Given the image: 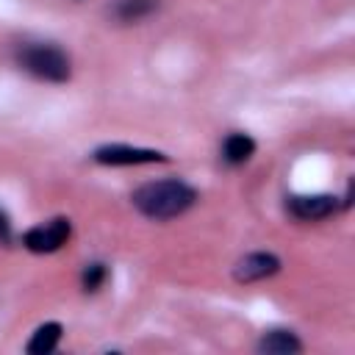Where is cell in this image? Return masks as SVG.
Wrapping results in <instances>:
<instances>
[{
    "label": "cell",
    "instance_id": "obj_1",
    "mask_svg": "<svg viewBox=\"0 0 355 355\" xmlns=\"http://www.w3.org/2000/svg\"><path fill=\"white\" fill-rule=\"evenodd\" d=\"M194 200H197L194 189L178 178L144 183L141 189L133 191V205L139 208V214H144L147 219H155V222L180 216L183 211H189L194 205Z\"/></svg>",
    "mask_w": 355,
    "mask_h": 355
},
{
    "label": "cell",
    "instance_id": "obj_2",
    "mask_svg": "<svg viewBox=\"0 0 355 355\" xmlns=\"http://www.w3.org/2000/svg\"><path fill=\"white\" fill-rule=\"evenodd\" d=\"M17 61L25 72H31L39 80L47 83H64L69 80V58L61 47L44 44V42H28L17 50Z\"/></svg>",
    "mask_w": 355,
    "mask_h": 355
},
{
    "label": "cell",
    "instance_id": "obj_3",
    "mask_svg": "<svg viewBox=\"0 0 355 355\" xmlns=\"http://www.w3.org/2000/svg\"><path fill=\"white\" fill-rule=\"evenodd\" d=\"M69 233H72L69 219H67V216H55V219H50V222H44V225L31 227V230L22 236V244H25L31 252H55V250H61V247L67 244Z\"/></svg>",
    "mask_w": 355,
    "mask_h": 355
},
{
    "label": "cell",
    "instance_id": "obj_4",
    "mask_svg": "<svg viewBox=\"0 0 355 355\" xmlns=\"http://www.w3.org/2000/svg\"><path fill=\"white\" fill-rule=\"evenodd\" d=\"M92 158H94L97 164H105V166H136V164L166 161V155L158 153V150L128 147V144H105V147H97Z\"/></svg>",
    "mask_w": 355,
    "mask_h": 355
},
{
    "label": "cell",
    "instance_id": "obj_5",
    "mask_svg": "<svg viewBox=\"0 0 355 355\" xmlns=\"http://www.w3.org/2000/svg\"><path fill=\"white\" fill-rule=\"evenodd\" d=\"M277 269H280V258L277 255H272V252H250L236 263L233 277L239 283H255V280L272 277Z\"/></svg>",
    "mask_w": 355,
    "mask_h": 355
},
{
    "label": "cell",
    "instance_id": "obj_6",
    "mask_svg": "<svg viewBox=\"0 0 355 355\" xmlns=\"http://www.w3.org/2000/svg\"><path fill=\"white\" fill-rule=\"evenodd\" d=\"M336 208H338V200L330 197V194H302V197L288 200V211L302 222L324 219V216L336 214Z\"/></svg>",
    "mask_w": 355,
    "mask_h": 355
},
{
    "label": "cell",
    "instance_id": "obj_7",
    "mask_svg": "<svg viewBox=\"0 0 355 355\" xmlns=\"http://www.w3.org/2000/svg\"><path fill=\"white\" fill-rule=\"evenodd\" d=\"M258 349L266 352V355H294V352L302 349V341L291 330H269L258 341Z\"/></svg>",
    "mask_w": 355,
    "mask_h": 355
},
{
    "label": "cell",
    "instance_id": "obj_8",
    "mask_svg": "<svg viewBox=\"0 0 355 355\" xmlns=\"http://www.w3.org/2000/svg\"><path fill=\"white\" fill-rule=\"evenodd\" d=\"M255 153V141L247 136V133H230L222 144V158L230 164V166H239L244 161H250Z\"/></svg>",
    "mask_w": 355,
    "mask_h": 355
},
{
    "label": "cell",
    "instance_id": "obj_9",
    "mask_svg": "<svg viewBox=\"0 0 355 355\" xmlns=\"http://www.w3.org/2000/svg\"><path fill=\"white\" fill-rule=\"evenodd\" d=\"M58 341H61V324H58V322H44V324L36 327V333L31 336L28 352H33V355H47V352H53V349L58 347Z\"/></svg>",
    "mask_w": 355,
    "mask_h": 355
},
{
    "label": "cell",
    "instance_id": "obj_10",
    "mask_svg": "<svg viewBox=\"0 0 355 355\" xmlns=\"http://www.w3.org/2000/svg\"><path fill=\"white\" fill-rule=\"evenodd\" d=\"M105 266L103 263H86V269H83V288L86 291H97L100 286H103V280H105Z\"/></svg>",
    "mask_w": 355,
    "mask_h": 355
},
{
    "label": "cell",
    "instance_id": "obj_11",
    "mask_svg": "<svg viewBox=\"0 0 355 355\" xmlns=\"http://www.w3.org/2000/svg\"><path fill=\"white\" fill-rule=\"evenodd\" d=\"M11 236V225H8V216L0 211V241H8Z\"/></svg>",
    "mask_w": 355,
    "mask_h": 355
}]
</instances>
